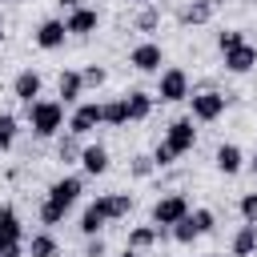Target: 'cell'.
<instances>
[{
	"label": "cell",
	"mask_w": 257,
	"mask_h": 257,
	"mask_svg": "<svg viewBox=\"0 0 257 257\" xmlns=\"http://www.w3.org/2000/svg\"><path fill=\"white\" fill-rule=\"evenodd\" d=\"M84 257H104V241H100V237H88V249H84Z\"/></svg>",
	"instance_id": "35"
},
{
	"label": "cell",
	"mask_w": 257,
	"mask_h": 257,
	"mask_svg": "<svg viewBox=\"0 0 257 257\" xmlns=\"http://www.w3.org/2000/svg\"><path fill=\"white\" fill-rule=\"evenodd\" d=\"M16 145V116L0 112V149H12Z\"/></svg>",
	"instance_id": "27"
},
{
	"label": "cell",
	"mask_w": 257,
	"mask_h": 257,
	"mask_svg": "<svg viewBox=\"0 0 257 257\" xmlns=\"http://www.w3.org/2000/svg\"><path fill=\"white\" fill-rule=\"evenodd\" d=\"M189 217H193V225H197V233H201V237H205V233H213V213H209V209H193Z\"/></svg>",
	"instance_id": "32"
},
{
	"label": "cell",
	"mask_w": 257,
	"mask_h": 257,
	"mask_svg": "<svg viewBox=\"0 0 257 257\" xmlns=\"http://www.w3.org/2000/svg\"><path fill=\"white\" fill-rule=\"evenodd\" d=\"M12 92H16V100H20V104H32V100L40 96V72L24 68V72L12 80Z\"/></svg>",
	"instance_id": "13"
},
{
	"label": "cell",
	"mask_w": 257,
	"mask_h": 257,
	"mask_svg": "<svg viewBox=\"0 0 257 257\" xmlns=\"http://www.w3.org/2000/svg\"><path fill=\"white\" fill-rule=\"evenodd\" d=\"M209 4H217V0H209Z\"/></svg>",
	"instance_id": "42"
},
{
	"label": "cell",
	"mask_w": 257,
	"mask_h": 257,
	"mask_svg": "<svg viewBox=\"0 0 257 257\" xmlns=\"http://www.w3.org/2000/svg\"><path fill=\"white\" fill-rule=\"evenodd\" d=\"M124 100H128V120H145V116L153 112V96H149V92H141V88H133Z\"/></svg>",
	"instance_id": "20"
},
{
	"label": "cell",
	"mask_w": 257,
	"mask_h": 257,
	"mask_svg": "<svg viewBox=\"0 0 257 257\" xmlns=\"http://www.w3.org/2000/svg\"><path fill=\"white\" fill-rule=\"evenodd\" d=\"M257 253V225H241L237 233H233V257H253Z\"/></svg>",
	"instance_id": "16"
},
{
	"label": "cell",
	"mask_w": 257,
	"mask_h": 257,
	"mask_svg": "<svg viewBox=\"0 0 257 257\" xmlns=\"http://www.w3.org/2000/svg\"><path fill=\"white\" fill-rule=\"evenodd\" d=\"M96 24H100V16H96L92 8H84V4H80V8H72V12H68V20H64V28H68L72 36H88V32H96Z\"/></svg>",
	"instance_id": "10"
},
{
	"label": "cell",
	"mask_w": 257,
	"mask_h": 257,
	"mask_svg": "<svg viewBox=\"0 0 257 257\" xmlns=\"http://www.w3.org/2000/svg\"><path fill=\"white\" fill-rule=\"evenodd\" d=\"M0 36H4V16H0Z\"/></svg>",
	"instance_id": "38"
},
{
	"label": "cell",
	"mask_w": 257,
	"mask_h": 257,
	"mask_svg": "<svg viewBox=\"0 0 257 257\" xmlns=\"http://www.w3.org/2000/svg\"><path fill=\"white\" fill-rule=\"evenodd\" d=\"M193 100V120H217L221 112H225V104H229V96L225 92H213V88H205V92H193L189 96Z\"/></svg>",
	"instance_id": "3"
},
{
	"label": "cell",
	"mask_w": 257,
	"mask_h": 257,
	"mask_svg": "<svg viewBox=\"0 0 257 257\" xmlns=\"http://www.w3.org/2000/svg\"><path fill=\"white\" fill-rule=\"evenodd\" d=\"M241 217H245L249 225H257V193H245V197H241Z\"/></svg>",
	"instance_id": "33"
},
{
	"label": "cell",
	"mask_w": 257,
	"mask_h": 257,
	"mask_svg": "<svg viewBox=\"0 0 257 257\" xmlns=\"http://www.w3.org/2000/svg\"><path fill=\"white\" fill-rule=\"evenodd\" d=\"M133 4H149V0H133Z\"/></svg>",
	"instance_id": "41"
},
{
	"label": "cell",
	"mask_w": 257,
	"mask_h": 257,
	"mask_svg": "<svg viewBox=\"0 0 257 257\" xmlns=\"http://www.w3.org/2000/svg\"><path fill=\"white\" fill-rule=\"evenodd\" d=\"M157 237H161V233H157V225H137V229L128 233V249H137V253H141V249H149Z\"/></svg>",
	"instance_id": "22"
},
{
	"label": "cell",
	"mask_w": 257,
	"mask_h": 257,
	"mask_svg": "<svg viewBox=\"0 0 257 257\" xmlns=\"http://www.w3.org/2000/svg\"><path fill=\"white\" fill-rule=\"evenodd\" d=\"M104 225H108V217H104V213H100V205L92 201V205L80 213V233H84V237H96Z\"/></svg>",
	"instance_id": "19"
},
{
	"label": "cell",
	"mask_w": 257,
	"mask_h": 257,
	"mask_svg": "<svg viewBox=\"0 0 257 257\" xmlns=\"http://www.w3.org/2000/svg\"><path fill=\"white\" fill-rule=\"evenodd\" d=\"M205 257H221V253H205Z\"/></svg>",
	"instance_id": "40"
},
{
	"label": "cell",
	"mask_w": 257,
	"mask_h": 257,
	"mask_svg": "<svg viewBox=\"0 0 257 257\" xmlns=\"http://www.w3.org/2000/svg\"><path fill=\"white\" fill-rule=\"evenodd\" d=\"M104 124H116V128H120V124H128V100H124V96L104 104Z\"/></svg>",
	"instance_id": "24"
},
{
	"label": "cell",
	"mask_w": 257,
	"mask_h": 257,
	"mask_svg": "<svg viewBox=\"0 0 257 257\" xmlns=\"http://www.w3.org/2000/svg\"><path fill=\"white\" fill-rule=\"evenodd\" d=\"M193 141H197V128H193V116H177L169 128H165V145L177 153V157H185L189 149H193Z\"/></svg>",
	"instance_id": "6"
},
{
	"label": "cell",
	"mask_w": 257,
	"mask_h": 257,
	"mask_svg": "<svg viewBox=\"0 0 257 257\" xmlns=\"http://www.w3.org/2000/svg\"><path fill=\"white\" fill-rule=\"evenodd\" d=\"M96 124H104V104H96V100H84V104H76V112L68 116V133H76V137L92 133Z\"/></svg>",
	"instance_id": "5"
},
{
	"label": "cell",
	"mask_w": 257,
	"mask_h": 257,
	"mask_svg": "<svg viewBox=\"0 0 257 257\" xmlns=\"http://www.w3.org/2000/svg\"><path fill=\"white\" fill-rule=\"evenodd\" d=\"M28 257H56V237L52 233H36L28 241Z\"/></svg>",
	"instance_id": "23"
},
{
	"label": "cell",
	"mask_w": 257,
	"mask_h": 257,
	"mask_svg": "<svg viewBox=\"0 0 257 257\" xmlns=\"http://www.w3.org/2000/svg\"><path fill=\"white\" fill-rule=\"evenodd\" d=\"M20 237H24V229H20L16 209L12 205H0V253L12 249V245H20Z\"/></svg>",
	"instance_id": "9"
},
{
	"label": "cell",
	"mask_w": 257,
	"mask_h": 257,
	"mask_svg": "<svg viewBox=\"0 0 257 257\" xmlns=\"http://www.w3.org/2000/svg\"><path fill=\"white\" fill-rule=\"evenodd\" d=\"M96 205H100V213H104L108 221H120V217H128L133 197H128V193H104V197H96Z\"/></svg>",
	"instance_id": "14"
},
{
	"label": "cell",
	"mask_w": 257,
	"mask_h": 257,
	"mask_svg": "<svg viewBox=\"0 0 257 257\" xmlns=\"http://www.w3.org/2000/svg\"><path fill=\"white\" fill-rule=\"evenodd\" d=\"M225 68L229 72H249V68H257V48L245 40V44H237V48H229L225 52Z\"/></svg>",
	"instance_id": "11"
},
{
	"label": "cell",
	"mask_w": 257,
	"mask_h": 257,
	"mask_svg": "<svg viewBox=\"0 0 257 257\" xmlns=\"http://www.w3.org/2000/svg\"><path fill=\"white\" fill-rule=\"evenodd\" d=\"M120 257H137V249H128V245H124V253H120Z\"/></svg>",
	"instance_id": "37"
},
{
	"label": "cell",
	"mask_w": 257,
	"mask_h": 257,
	"mask_svg": "<svg viewBox=\"0 0 257 257\" xmlns=\"http://www.w3.org/2000/svg\"><path fill=\"white\" fill-rule=\"evenodd\" d=\"M80 165H84V173H88V177L108 173V149H104V145H88V149L80 153Z\"/></svg>",
	"instance_id": "15"
},
{
	"label": "cell",
	"mask_w": 257,
	"mask_h": 257,
	"mask_svg": "<svg viewBox=\"0 0 257 257\" xmlns=\"http://www.w3.org/2000/svg\"><path fill=\"white\" fill-rule=\"evenodd\" d=\"M24 116H28L36 137H56L64 128V104L60 100H32V104H24Z\"/></svg>",
	"instance_id": "2"
},
{
	"label": "cell",
	"mask_w": 257,
	"mask_h": 257,
	"mask_svg": "<svg viewBox=\"0 0 257 257\" xmlns=\"http://www.w3.org/2000/svg\"><path fill=\"white\" fill-rule=\"evenodd\" d=\"M80 153H84V149L76 145V133H68V137H60V141H56V157H60L64 165H68V161H76Z\"/></svg>",
	"instance_id": "25"
},
{
	"label": "cell",
	"mask_w": 257,
	"mask_h": 257,
	"mask_svg": "<svg viewBox=\"0 0 257 257\" xmlns=\"http://www.w3.org/2000/svg\"><path fill=\"white\" fill-rule=\"evenodd\" d=\"M56 4H60V8H68V12H72V8H80V0H56Z\"/></svg>",
	"instance_id": "36"
},
{
	"label": "cell",
	"mask_w": 257,
	"mask_h": 257,
	"mask_svg": "<svg viewBox=\"0 0 257 257\" xmlns=\"http://www.w3.org/2000/svg\"><path fill=\"white\" fill-rule=\"evenodd\" d=\"M56 88H60V96H64V104H72L80 92H84V72H60V80H56Z\"/></svg>",
	"instance_id": "17"
},
{
	"label": "cell",
	"mask_w": 257,
	"mask_h": 257,
	"mask_svg": "<svg viewBox=\"0 0 257 257\" xmlns=\"http://www.w3.org/2000/svg\"><path fill=\"white\" fill-rule=\"evenodd\" d=\"M201 233H197V225H193V217H181L177 225H173V241H181V245H193Z\"/></svg>",
	"instance_id": "26"
},
{
	"label": "cell",
	"mask_w": 257,
	"mask_h": 257,
	"mask_svg": "<svg viewBox=\"0 0 257 257\" xmlns=\"http://www.w3.org/2000/svg\"><path fill=\"white\" fill-rule=\"evenodd\" d=\"M157 24H161V12H157L153 4H145V12L137 16V28H141V32H153Z\"/></svg>",
	"instance_id": "29"
},
{
	"label": "cell",
	"mask_w": 257,
	"mask_h": 257,
	"mask_svg": "<svg viewBox=\"0 0 257 257\" xmlns=\"http://www.w3.org/2000/svg\"><path fill=\"white\" fill-rule=\"evenodd\" d=\"M209 16H213V4H209V0H193V4L181 12V24H205Z\"/></svg>",
	"instance_id": "21"
},
{
	"label": "cell",
	"mask_w": 257,
	"mask_h": 257,
	"mask_svg": "<svg viewBox=\"0 0 257 257\" xmlns=\"http://www.w3.org/2000/svg\"><path fill=\"white\" fill-rule=\"evenodd\" d=\"M153 169H157V161H153V157H133V165H128V173H133L137 181H145Z\"/></svg>",
	"instance_id": "30"
},
{
	"label": "cell",
	"mask_w": 257,
	"mask_h": 257,
	"mask_svg": "<svg viewBox=\"0 0 257 257\" xmlns=\"http://www.w3.org/2000/svg\"><path fill=\"white\" fill-rule=\"evenodd\" d=\"M161 60H165V52H161V44H153V40H145V44H137V48L128 52V64L141 68V72H157Z\"/></svg>",
	"instance_id": "8"
},
{
	"label": "cell",
	"mask_w": 257,
	"mask_h": 257,
	"mask_svg": "<svg viewBox=\"0 0 257 257\" xmlns=\"http://www.w3.org/2000/svg\"><path fill=\"white\" fill-rule=\"evenodd\" d=\"M241 161H245V157H241V149H237V145H221V149H217V169H221L225 177L241 173Z\"/></svg>",
	"instance_id": "18"
},
{
	"label": "cell",
	"mask_w": 257,
	"mask_h": 257,
	"mask_svg": "<svg viewBox=\"0 0 257 257\" xmlns=\"http://www.w3.org/2000/svg\"><path fill=\"white\" fill-rule=\"evenodd\" d=\"M181 217H189V201H185L181 193H169V197H161V201L153 205V225H165V229H173Z\"/></svg>",
	"instance_id": "4"
},
{
	"label": "cell",
	"mask_w": 257,
	"mask_h": 257,
	"mask_svg": "<svg viewBox=\"0 0 257 257\" xmlns=\"http://www.w3.org/2000/svg\"><path fill=\"white\" fill-rule=\"evenodd\" d=\"M157 96H161L165 104L185 100V96H189V76H185V68H165V72H161V84H157Z\"/></svg>",
	"instance_id": "7"
},
{
	"label": "cell",
	"mask_w": 257,
	"mask_h": 257,
	"mask_svg": "<svg viewBox=\"0 0 257 257\" xmlns=\"http://www.w3.org/2000/svg\"><path fill=\"white\" fill-rule=\"evenodd\" d=\"M64 36H68V28H64V20H44V24L36 28V44H40L44 52H52V48H60V44H64Z\"/></svg>",
	"instance_id": "12"
},
{
	"label": "cell",
	"mask_w": 257,
	"mask_h": 257,
	"mask_svg": "<svg viewBox=\"0 0 257 257\" xmlns=\"http://www.w3.org/2000/svg\"><path fill=\"white\" fill-rule=\"evenodd\" d=\"M237 44H245V32H241V28H225V32H217V48H221V52H229V48H237Z\"/></svg>",
	"instance_id": "28"
},
{
	"label": "cell",
	"mask_w": 257,
	"mask_h": 257,
	"mask_svg": "<svg viewBox=\"0 0 257 257\" xmlns=\"http://www.w3.org/2000/svg\"><path fill=\"white\" fill-rule=\"evenodd\" d=\"M80 189H84L80 177H60V181H52V189H48V197H44V205H40V221H44V225H60L64 213L76 205Z\"/></svg>",
	"instance_id": "1"
},
{
	"label": "cell",
	"mask_w": 257,
	"mask_h": 257,
	"mask_svg": "<svg viewBox=\"0 0 257 257\" xmlns=\"http://www.w3.org/2000/svg\"><path fill=\"white\" fill-rule=\"evenodd\" d=\"M104 80H108V72H104L100 64H88V68H84V88H100Z\"/></svg>",
	"instance_id": "31"
},
{
	"label": "cell",
	"mask_w": 257,
	"mask_h": 257,
	"mask_svg": "<svg viewBox=\"0 0 257 257\" xmlns=\"http://www.w3.org/2000/svg\"><path fill=\"white\" fill-rule=\"evenodd\" d=\"M153 161H157V169H165V165H173V161H177V153H173V149L161 141V145L153 149Z\"/></svg>",
	"instance_id": "34"
},
{
	"label": "cell",
	"mask_w": 257,
	"mask_h": 257,
	"mask_svg": "<svg viewBox=\"0 0 257 257\" xmlns=\"http://www.w3.org/2000/svg\"><path fill=\"white\" fill-rule=\"evenodd\" d=\"M253 173H257V153H253Z\"/></svg>",
	"instance_id": "39"
}]
</instances>
